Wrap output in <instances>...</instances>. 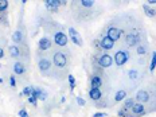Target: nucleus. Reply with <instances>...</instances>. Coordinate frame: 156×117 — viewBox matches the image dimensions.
<instances>
[{
  "label": "nucleus",
  "instance_id": "1",
  "mask_svg": "<svg viewBox=\"0 0 156 117\" xmlns=\"http://www.w3.org/2000/svg\"><path fill=\"white\" fill-rule=\"evenodd\" d=\"M129 61V53L125 50H120L117 51V53L115 54V57H113V62H115L119 67L124 66V65Z\"/></svg>",
  "mask_w": 156,
  "mask_h": 117
},
{
  "label": "nucleus",
  "instance_id": "2",
  "mask_svg": "<svg viewBox=\"0 0 156 117\" xmlns=\"http://www.w3.org/2000/svg\"><path fill=\"white\" fill-rule=\"evenodd\" d=\"M97 63H98V66L104 67V69H106V67H110L113 65V57L108 53H104L98 57V59H97Z\"/></svg>",
  "mask_w": 156,
  "mask_h": 117
},
{
  "label": "nucleus",
  "instance_id": "3",
  "mask_svg": "<svg viewBox=\"0 0 156 117\" xmlns=\"http://www.w3.org/2000/svg\"><path fill=\"white\" fill-rule=\"evenodd\" d=\"M53 62H54V65H55L57 67H65V66H66V63H67V57H66V54L61 53V51L55 53L54 57H53Z\"/></svg>",
  "mask_w": 156,
  "mask_h": 117
},
{
  "label": "nucleus",
  "instance_id": "4",
  "mask_svg": "<svg viewBox=\"0 0 156 117\" xmlns=\"http://www.w3.org/2000/svg\"><path fill=\"white\" fill-rule=\"evenodd\" d=\"M54 42L58 44V46L65 47L67 44V42H69V37H67L65 32L58 31V32H55L54 34Z\"/></svg>",
  "mask_w": 156,
  "mask_h": 117
},
{
  "label": "nucleus",
  "instance_id": "5",
  "mask_svg": "<svg viewBox=\"0 0 156 117\" xmlns=\"http://www.w3.org/2000/svg\"><path fill=\"white\" fill-rule=\"evenodd\" d=\"M121 35H122V31L120 30V28H117V27H109L108 30H106V37H108L110 41H113V42H117L120 38H121Z\"/></svg>",
  "mask_w": 156,
  "mask_h": 117
},
{
  "label": "nucleus",
  "instance_id": "6",
  "mask_svg": "<svg viewBox=\"0 0 156 117\" xmlns=\"http://www.w3.org/2000/svg\"><path fill=\"white\" fill-rule=\"evenodd\" d=\"M69 39H70L71 42H73L74 44H77V46L82 47V44H83L82 38H81V35L78 34V32L74 30L73 27H70V28H69Z\"/></svg>",
  "mask_w": 156,
  "mask_h": 117
},
{
  "label": "nucleus",
  "instance_id": "7",
  "mask_svg": "<svg viewBox=\"0 0 156 117\" xmlns=\"http://www.w3.org/2000/svg\"><path fill=\"white\" fill-rule=\"evenodd\" d=\"M131 113L135 117H140V116H144L145 115V108H144V104H140V102H136L135 105L132 106L131 109Z\"/></svg>",
  "mask_w": 156,
  "mask_h": 117
},
{
  "label": "nucleus",
  "instance_id": "8",
  "mask_svg": "<svg viewBox=\"0 0 156 117\" xmlns=\"http://www.w3.org/2000/svg\"><path fill=\"white\" fill-rule=\"evenodd\" d=\"M38 47L41 51H46V50H50L51 47V39L47 38V37H42L38 42Z\"/></svg>",
  "mask_w": 156,
  "mask_h": 117
},
{
  "label": "nucleus",
  "instance_id": "9",
  "mask_svg": "<svg viewBox=\"0 0 156 117\" xmlns=\"http://www.w3.org/2000/svg\"><path fill=\"white\" fill-rule=\"evenodd\" d=\"M100 46H101L102 50L108 51V50H112V48L115 47V42L110 41V39L105 35V37H102V38H101V41H100Z\"/></svg>",
  "mask_w": 156,
  "mask_h": 117
},
{
  "label": "nucleus",
  "instance_id": "10",
  "mask_svg": "<svg viewBox=\"0 0 156 117\" xmlns=\"http://www.w3.org/2000/svg\"><path fill=\"white\" fill-rule=\"evenodd\" d=\"M136 101L140 102V104H145L149 101V93L147 90L141 89V90H137V93H136Z\"/></svg>",
  "mask_w": 156,
  "mask_h": 117
},
{
  "label": "nucleus",
  "instance_id": "11",
  "mask_svg": "<svg viewBox=\"0 0 156 117\" xmlns=\"http://www.w3.org/2000/svg\"><path fill=\"white\" fill-rule=\"evenodd\" d=\"M59 5V0H44V7L50 12H57Z\"/></svg>",
  "mask_w": 156,
  "mask_h": 117
},
{
  "label": "nucleus",
  "instance_id": "12",
  "mask_svg": "<svg viewBox=\"0 0 156 117\" xmlns=\"http://www.w3.org/2000/svg\"><path fill=\"white\" fill-rule=\"evenodd\" d=\"M139 41H140V35L139 34H135V32H132V34H128L125 38V42L128 46H136V44L139 43Z\"/></svg>",
  "mask_w": 156,
  "mask_h": 117
},
{
  "label": "nucleus",
  "instance_id": "13",
  "mask_svg": "<svg viewBox=\"0 0 156 117\" xmlns=\"http://www.w3.org/2000/svg\"><path fill=\"white\" fill-rule=\"evenodd\" d=\"M38 67L41 69V71H47V70H50V67H51V62L47 58H41L38 62Z\"/></svg>",
  "mask_w": 156,
  "mask_h": 117
},
{
  "label": "nucleus",
  "instance_id": "14",
  "mask_svg": "<svg viewBox=\"0 0 156 117\" xmlns=\"http://www.w3.org/2000/svg\"><path fill=\"white\" fill-rule=\"evenodd\" d=\"M102 86V78L100 76H93L90 78V87H94V89H101Z\"/></svg>",
  "mask_w": 156,
  "mask_h": 117
},
{
  "label": "nucleus",
  "instance_id": "15",
  "mask_svg": "<svg viewBox=\"0 0 156 117\" xmlns=\"http://www.w3.org/2000/svg\"><path fill=\"white\" fill-rule=\"evenodd\" d=\"M89 97L93 100V101H98V100H101V97H102L101 89H94V87H90Z\"/></svg>",
  "mask_w": 156,
  "mask_h": 117
},
{
  "label": "nucleus",
  "instance_id": "16",
  "mask_svg": "<svg viewBox=\"0 0 156 117\" xmlns=\"http://www.w3.org/2000/svg\"><path fill=\"white\" fill-rule=\"evenodd\" d=\"M24 71H26L24 65L22 63V62H16L14 65V73L15 74H18V76H22V74H24Z\"/></svg>",
  "mask_w": 156,
  "mask_h": 117
},
{
  "label": "nucleus",
  "instance_id": "17",
  "mask_svg": "<svg viewBox=\"0 0 156 117\" xmlns=\"http://www.w3.org/2000/svg\"><path fill=\"white\" fill-rule=\"evenodd\" d=\"M143 9H144L145 15H147L148 18H154V16H156V11L151 7V5H148V4H143Z\"/></svg>",
  "mask_w": 156,
  "mask_h": 117
},
{
  "label": "nucleus",
  "instance_id": "18",
  "mask_svg": "<svg viewBox=\"0 0 156 117\" xmlns=\"http://www.w3.org/2000/svg\"><path fill=\"white\" fill-rule=\"evenodd\" d=\"M125 97H126V92L125 90H117L116 94H115V101L116 102H121V101H124L125 100Z\"/></svg>",
  "mask_w": 156,
  "mask_h": 117
},
{
  "label": "nucleus",
  "instance_id": "19",
  "mask_svg": "<svg viewBox=\"0 0 156 117\" xmlns=\"http://www.w3.org/2000/svg\"><path fill=\"white\" fill-rule=\"evenodd\" d=\"M135 98H132V97H129V98H125L124 100V106L122 108L124 109H126V110H131L132 109V106L135 105Z\"/></svg>",
  "mask_w": 156,
  "mask_h": 117
},
{
  "label": "nucleus",
  "instance_id": "20",
  "mask_svg": "<svg viewBox=\"0 0 156 117\" xmlns=\"http://www.w3.org/2000/svg\"><path fill=\"white\" fill-rule=\"evenodd\" d=\"M22 37H23L22 31L20 30H16L14 34H12V41H14L15 43H19V42H22Z\"/></svg>",
  "mask_w": 156,
  "mask_h": 117
},
{
  "label": "nucleus",
  "instance_id": "21",
  "mask_svg": "<svg viewBox=\"0 0 156 117\" xmlns=\"http://www.w3.org/2000/svg\"><path fill=\"white\" fill-rule=\"evenodd\" d=\"M9 54H11V57L18 58V57H19V54H20V51H19V47H18V46H15V44L9 46Z\"/></svg>",
  "mask_w": 156,
  "mask_h": 117
},
{
  "label": "nucleus",
  "instance_id": "22",
  "mask_svg": "<svg viewBox=\"0 0 156 117\" xmlns=\"http://www.w3.org/2000/svg\"><path fill=\"white\" fill-rule=\"evenodd\" d=\"M117 116H119V117H135V116H133L132 113H131V110H126V109H124V108L120 109L119 112H117Z\"/></svg>",
  "mask_w": 156,
  "mask_h": 117
},
{
  "label": "nucleus",
  "instance_id": "23",
  "mask_svg": "<svg viewBox=\"0 0 156 117\" xmlns=\"http://www.w3.org/2000/svg\"><path fill=\"white\" fill-rule=\"evenodd\" d=\"M156 69V51L152 53V58H151V63H149V71L154 73V70Z\"/></svg>",
  "mask_w": 156,
  "mask_h": 117
},
{
  "label": "nucleus",
  "instance_id": "24",
  "mask_svg": "<svg viewBox=\"0 0 156 117\" xmlns=\"http://www.w3.org/2000/svg\"><path fill=\"white\" fill-rule=\"evenodd\" d=\"M67 81H69V83H70V92H73L74 89H76V78H74L73 74H69L67 76Z\"/></svg>",
  "mask_w": 156,
  "mask_h": 117
},
{
  "label": "nucleus",
  "instance_id": "25",
  "mask_svg": "<svg viewBox=\"0 0 156 117\" xmlns=\"http://www.w3.org/2000/svg\"><path fill=\"white\" fill-rule=\"evenodd\" d=\"M34 89L35 87L34 86H26L24 89H23V92H22V96H26V97H30L32 92H34Z\"/></svg>",
  "mask_w": 156,
  "mask_h": 117
},
{
  "label": "nucleus",
  "instance_id": "26",
  "mask_svg": "<svg viewBox=\"0 0 156 117\" xmlns=\"http://www.w3.org/2000/svg\"><path fill=\"white\" fill-rule=\"evenodd\" d=\"M80 4L82 5V7H85V8H92L94 5V2H93V0H82Z\"/></svg>",
  "mask_w": 156,
  "mask_h": 117
},
{
  "label": "nucleus",
  "instance_id": "27",
  "mask_svg": "<svg viewBox=\"0 0 156 117\" xmlns=\"http://www.w3.org/2000/svg\"><path fill=\"white\" fill-rule=\"evenodd\" d=\"M136 51H137L139 55H144L145 53H147V46H144V44H137Z\"/></svg>",
  "mask_w": 156,
  "mask_h": 117
},
{
  "label": "nucleus",
  "instance_id": "28",
  "mask_svg": "<svg viewBox=\"0 0 156 117\" xmlns=\"http://www.w3.org/2000/svg\"><path fill=\"white\" fill-rule=\"evenodd\" d=\"M8 4L9 3L7 0H0V12H5L8 8Z\"/></svg>",
  "mask_w": 156,
  "mask_h": 117
},
{
  "label": "nucleus",
  "instance_id": "29",
  "mask_svg": "<svg viewBox=\"0 0 156 117\" xmlns=\"http://www.w3.org/2000/svg\"><path fill=\"white\" fill-rule=\"evenodd\" d=\"M137 76H139L137 70L132 69V70H129V71H128V77L131 78V80H137Z\"/></svg>",
  "mask_w": 156,
  "mask_h": 117
},
{
  "label": "nucleus",
  "instance_id": "30",
  "mask_svg": "<svg viewBox=\"0 0 156 117\" xmlns=\"http://www.w3.org/2000/svg\"><path fill=\"white\" fill-rule=\"evenodd\" d=\"M43 92V89H39V87H37V89H34V92H32L31 96L32 97H35L37 100H39V96H41V93Z\"/></svg>",
  "mask_w": 156,
  "mask_h": 117
},
{
  "label": "nucleus",
  "instance_id": "31",
  "mask_svg": "<svg viewBox=\"0 0 156 117\" xmlns=\"http://www.w3.org/2000/svg\"><path fill=\"white\" fill-rule=\"evenodd\" d=\"M76 101H77V104H78V105H80V106H83V105H85V104H86V101L82 98V97H77V98H76Z\"/></svg>",
  "mask_w": 156,
  "mask_h": 117
},
{
  "label": "nucleus",
  "instance_id": "32",
  "mask_svg": "<svg viewBox=\"0 0 156 117\" xmlns=\"http://www.w3.org/2000/svg\"><path fill=\"white\" fill-rule=\"evenodd\" d=\"M18 113H19V117H30V116H28V113H27V110H26V109H20Z\"/></svg>",
  "mask_w": 156,
  "mask_h": 117
},
{
  "label": "nucleus",
  "instance_id": "33",
  "mask_svg": "<svg viewBox=\"0 0 156 117\" xmlns=\"http://www.w3.org/2000/svg\"><path fill=\"white\" fill-rule=\"evenodd\" d=\"M28 102H30V104H31V105H35V106H37V102H38V100H37V98H35V97H32V96H30V97H28Z\"/></svg>",
  "mask_w": 156,
  "mask_h": 117
},
{
  "label": "nucleus",
  "instance_id": "34",
  "mask_svg": "<svg viewBox=\"0 0 156 117\" xmlns=\"http://www.w3.org/2000/svg\"><path fill=\"white\" fill-rule=\"evenodd\" d=\"M9 85H11L12 87H15V86H16V78H15L14 76L9 77Z\"/></svg>",
  "mask_w": 156,
  "mask_h": 117
},
{
  "label": "nucleus",
  "instance_id": "35",
  "mask_svg": "<svg viewBox=\"0 0 156 117\" xmlns=\"http://www.w3.org/2000/svg\"><path fill=\"white\" fill-rule=\"evenodd\" d=\"M93 117H108V115L106 113H104V112H97V113H94Z\"/></svg>",
  "mask_w": 156,
  "mask_h": 117
},
{
  "label": "nucleus",
  "instance_id": "36",
  "mask_svg": "<svg viewBox=\"0 0 156 117\" xmlns=\"http://www.w3.org/2000/svg\"><path fill=\"white\" fill-rule=\"evenodd\" d=\"M46 98H47V93L43 90V92L41 93V96H39V100H41V101H44Z\"/></svg>",
  "mask_w": 156,
  "mask_h": 117
},
{
  "label": "nucleus",
  "instance_id": "37",
  "mask_svg": "<svg viewBox=\"0 0 156 117\" xmlns=\"http://www.w3.org/2000/svg\"><path fill=\"white\" fill-rule=\"evenodd\" d=\"M3 57H4V50H3V48L0 47V59H2Z\"/></svg>",
  "mask_w": 156,
  "mask_h": 117
},
{
  "label": "nucleus",
  "instance_id": "38",
  "mask_svg": "<svg viewBox=\"0 0 156 117\" xmlns=\"http://www.w3.org/2000/svg\"><path fill=\"white\" fill-rule=\"evenodd\" d=\"M149 4H156V0H149V2H148V5Z\"/></svg>",
  "mask_w": 156,
  "mask_h": 117
},
{
  "label": "nucleus",
  "instance_id": "39",
  "mask_svg": "<svg viewBox=\"0 0 156 117\" xmlns=\"http://www.w3.org/2000/svg\"><path fill=\"white\" fill-rule=\"evenodd\" d=\"M59 4L61 5H66V2H65V0H59Z\"/></svg>",
  "mask_w": 156,
  "mask_h": 117
},
{
  "label": "nucleus",
  "instance_id": "40",
  "mask_svg": "<svg viewBox=\"0 0 156 117\" xmlns=\"http://www.w3.org/2000/svg\"><path fill=\"white\" fill-rule=\"evenodd\" d=\"M65 101H66V97H62V98H61V102H62V104H63Z\"/></svg>",
  "mask_w": 156,
  "mask_h": 117
},
{
  "label": "nucleus",
  "instance_id": "41",
  "mask_svg": "<svg viewBox=\"0 0 156 117\" xmlns=\"http://www.w3.org/2000/svg\"><path fill=\"white\" fill-rule=\"evenodd\" d=\"M0 83H3V78H0Z\"/></svg>",
  "mask_w": 156,
  "mask_h": 117
}]
</instances>
